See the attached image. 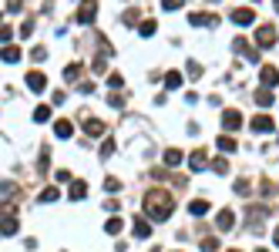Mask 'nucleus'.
<instances>
[{
	"label": "nucleus",
	"mask_w": 279,
	"mask_h": 252,
	"mask_svg": "<svg viewBox=\"0 0 279 252\" xmlns=\"http://www.w3.org/2000/svg\"><path fill=\"white\" fill-rule=\"evenodd\" d=\"M172 195L168 192H162V188H155V192H148V198H145V215L152 222H162V219H168L172 215Z\"/></svg>",
	"instance_id": "1"
},
{
	"label": "nucleus",
	"mask_w": 279,
	"mask_h": 252,
	"mask_svg": "<svg viewBox=\"0 0 279 252\" xmlns=\"http://www.w3.org/2000/svg\"><path fill=\"white\" fill-rule=\"evenodd\" d=\"M256 44L262 47V51L276 44V27H272V24H266V27H259V31H256Z\"/></svg>",
	"instance_id": "2"
},
{
	"label": "nucleus",
	"mask_w": 279,
	"mask_h": 252,
	"mask_svg": "<svg viewBox=\"0 0 279 252\" xmlns=\"http://www.w3.org/2000/svg\"><path fill=\"white\" fill-rule=\"evenodd\" d=\"M232 21L239 24V27H246V24L256 21V11H252V7H235V11H232Z\"/></svg>",
	"instance_id": "3"
},
{
	"label": "nucleus",
	"mask_w": 279,
	"mask_h": 252,
	"mask_svg": "<svg viewBox=\"0 0 279 252\" xmlns=\"http://www.w3.org/2000/svg\"><path fill=\"white\" fill-rule=\"evenodd\" d=\"M239 124H242V114H239V111H222V128L225 132H235V128H239Z\"/></svg>",
	"instance_id": "4"
},
{
	"label": "nucleus",
	"mask_w": 279,
	"mask_h": 252,
	"mask_svg": "<svg viewBox=\"0 0 279 252\" xmlns=\"http://www.w3.org/2000/svg\"><path fill=\"white\" fill-rule=\"evenodd\" d=\"M131 235H134V239H148V235H152V219H142V215H138V219H134Z\"/></svg>",
	"instance_id": "5"
},
{
	"label": "nucleus",
	"mask_w": 279,
	"mask_h": 252,
	"mask_svg": "<svg viewBox=\"0 0 279 252\" xmlns=\"http://www.w3.org/2000/svg\"><path fill=\"white\" fill-rule=\"evenodd\" d=\"M272 84H279V71L272 64H262V88H272Z\"/></svg>",
	"instance_id": "6"
},
{
	"label": "nucleus",
	"mask_w": 279,
	"mask_h": 252,
	"mask_svg": "<svg viewBox=\"0 0 279 252\" xmlns=\"http://www.w3.org/2000/svg\"><path fill=\"white\" fill-rule=\"evenodd\" d=\"M232 222H235V215H232V212H229V208H222V212L215 215V225H219V229H222V232H229V229H232Z\"/></svg>",
	"instance_id": "7"
},
{
	"label": "nucleus",
	"mask_w": 279,
	"mask_h": 252,
	"mask_svg": "<svg viewBox=\"0 0 279 252\" xmlns=\"http://www.w3.org/2000/svg\"><path fill=\"white\" fill-rule=\"evenodd\" d=\"M192 24H202V27H212V24H219V17L215 14H189Z\"/></svg>",
	"instance_id": "8"
},
{
	"label": "nucleus",
	"mask_w": 279,
	"mask_h": 252,
	"mask_svg": "<svg viewBox=\"0 0 279 252\" xmlns=\"http://www.w3.org/2000/svg\"><path fill=\"white\" fill-rule=\"evenodd\" d=\"M44 74H41V71H31V74H27V88L31 91H44Z\"/></svg>",
	"instance_id": "9"
},
{
	"label": "nucleus",
	"mask_w": 279,
	"mask_h": 252,
	"mask_svg": "<svg viewBox=\"0 0 279 252\" xmlns=\"http://www.w3.org/2000/svg\"><path fill=\"white\" fill-rule=\"evenodd\" d=\"M252 132H272V118L269 114H256L252 118Z\"/></svg>",
	"instance_id": "10"
},
{
	"label": "nucleus",
	"mask_w": 279,
	"mask_h": 252,
	"mask_svg": "<svg viewBox=\"0 0 279 252\" xmlns=\"http://www.w3.org/2000/svg\"><path fill=\"white\" fill-rule=\"evenodd\" d=\"M67 195L74 198V202L84 198V195H88V182H81V178H78V182H71V192H67Z\"/></svg>",
	"instance_id": "11"
},
{
	"label": "nucleus",
	"mask_w": 279,
	"mask_h": 252,
	"mask_svg": "<svg viewBox=\"0 0 279 252\" xmlns=\"http://www.w3.org/2000/svg\"><path fill=\"white\" fill-rule=\"evenodd\" d=\"M84 135H91V138H98V135H104V124H101L98 118L84 121Z\"/></svg>",
	"instance_id": "12"
},
{
	"label": "nucleus",
	"mask_w": 279,
	"mask_h": 252,
	"mask_svg": "<svg viewBox=\"0 0 279 252\" xmlns=\"http://www.w3.org/2000/svg\"><path fill=\"white\" fill-rule=\"evenodd\" d=\"M189 165H192V172H199V168H205V152H199V148H195V152L189 155Z\"/></svg>",
	"instance_id": "13"
},
{
	"label": "nucleus",
	"mask_w": 279,
	"mask_h": 252,
	"mask_svg": "<svg viewBox=\"0 0 279 252\" xmlns=\"http://www.w3.org/2000/svg\"><path fill=\"white\" fill-rule=\"evenodd\" d=\"M256 104H259V108H269V104H272V91H269V88H259V91H256Z\"/></svg>",
	"instance_id": "14"
},
{
	"label": "nucleus",
	"mask_w": 279,
	"mask_h": 252,
	"mask_svg": "<svg viewBox=\"0 0 279 252\" xmlns=\"http://www.w3.org/2000/svg\"><path fill=\"white\" fill-rule=\"evenodd\" d=\"M94 14H98V7H94V4H88V7H81L78 21H81V24H91V21H94Z\"/></svg>",
	"instance_id": "15"
},
{
	"label": "nucleus",
	"mask_w": 279,
	"mask_h": 252,
	"mask_svg": "<svg viewBox=\"0 0 279 252\" xmlns=\"http://www.w3.org/2000/svg\"><path fill=\"white\" fill-rule=\"evenodd\" d=\"M54 135H57V138H71V135H74V128H71L67 121H57V124H54Z\"/></svg>",
	"instance_id": "16"
},
{
	"label": "nucleus",
	"mask_w": 279,
	"mask_h": 252,
	"mask_svg": "<svg viewBox=\"0 0 279 252\" xmlns=\"http://www.w3.org/2000/svg\"><path fill=\"white\" fill-rule=\"evenodd\" d=\"M165 165H168V168H175V165H182V152H175V148H168V152H165Z\"/></svg>",
	"instance_id": "17"
},
{
	"label": "nucleus",
	"mask_w": 279,
	"mask_h": 252,
	"mask_svg": "<svg viewBox=\"0 0 279 252\" xmlns=\"http://www.w3.org/2000/svg\"><path fill=\"white\" fill-rule=\"evenodd\" d=\"M4 61H11V64H17V61H21V47H4Z\"/></svg>",
	"instance_id": "18"
},
{
	"label": "nucleus",
	"mask_w": 279,
	"mask_h": 252,
	"mask_svg": "<svg viewBox=\"0 0 279 252\" xmlns=\"http://www.w3.org/2000/svg\"><path fill=\"white\" fill-rule=\"evenodd\" d=\"M179 84H182V74H179V71H168V74H165V88H172V91H175Z\"/></svg>",
	"instance_id": "19"
},
{
	"label": "nucleus",
	"mask_w": 279,
	"mask_h": 252,
	"mask_svg": "<svg viewBox=\"0 0 279 252\" xmlns=\"http://www.w3.org/2000/svg\"><path fill=\"white\" fill-rule=\"evenodd\" d=\"M4 235H17V219L14 215H4Z\"/></svg>",
	"instance_id": "20"
},
{
	"label": "nucleus",
	"mask_w": 279,
	"mask_h": 252,
	"mask_svg": "<svg viewBox=\"0 0 279 252\" xmlns=\"http://www.w3.org/2000/svg\"><path fill=\"white\" fill-rule=\"evenodd\" d=\"M189 212L192 215H205V212H209V202H189Z\"/></svg>",
	"instance_id": "21"
},
{
	"label": "nucleus",
	"mask_w": 279,
	"mask_h": 252,
	"mask_svg": "<svg viewBox=\"0 0 279 252\" xmlns=\"http://www.w3.org/2000/svg\"><path fill=\"white\" fill-rule=\"evenodd\" d=\"M219 152H235V142H232V138H222V135H219Z\"/></svg>",
	"instance_id": "22"
},
{
	"label": "nucleus",
	"mask_w": 279,
	"mask_h": 252,
	"mask_svg": "<svg viewBox=\"0 0 279 252\" xmlns=\"http://www.w3.org/2000/svg\"><path fill=\"white\" fill-rule=\"evenodd\" d=\"M104 229L111 232V235H118V232H121V219H118V215H114V219H108V225H104Z\"/></svg>",
	"instance_id": "23"
},
{
	"label": "nucleus",
	"mask_w": 279,
	"mask_h": 252,
	"mask_svg": "<svg viewBox=\"0 0 279 252\" xmlns=\"http://www.w3.org/2000/svg\"><path fill=\"white\" fill-rule=\"evenodd\" d=\"M34 118H37V121H47V118H51V108H47V104H41V108L34 111Z\"/></svg>",
	"instance_id": "24"
},
{
	"label": "nucleus",
	"mask_w": 279,
	"mask_h": 252,
	"mask_svg": "<svg viewBox=\"0 0 279 252\" xmlns=\"http://www.w3.org/2000/svg\"><path fill=\"white\" fill-rule=\"evenodd\" d=\"M138 34H145V37H152V34H155V21H145L142 27H138Z\"/></svg>",
	"instance_id": "25"
},
{
	"label": "nucleus",
	"mask_w": 279,
	"mask_h": 252,
	"mask_svg": "<svg viewBox=\"0 0 279 252\" xmlns=\"http://www.w3.org/2000/svg\"><path fill=\"white\" fill-rule=\"evenodd\" d=\"M219 249V239H202V252H215Z\"/></svg>",
	"instance_id": "26"
},
{
	"label": "nucleus",
	"mask_w": 279,
	"mask_h": 252,
	"mask_svg": "<svg viewBox=\"0 0 279 252\" xmlns=\"http://www.w3.org/2000/svg\"><path fill=\"white\" fill-rule=\"evenodd\" d=\"M57 195H61V192H57V188H47V192H41V202H54Z\"/></svg>",
	"instance_id": "27"
},
{
	"label": "nucleus",
	"mask_w": 279,
	"mask_h": 252,
	"mask_svg": "<svg viewBox=\"0 0 279 252\" xmlns=\"http://www.w3.org/2000/svg\"><path fill=\"white\" fill-rule=\"evenodd\" d=\"M212 168H215V172H222V175H225V172H229V162H225V158H215V162H212Z\"/></svg>",
	"instance_id": "28"
},
{
	"label": "nucleus",
	"mask_w": 279,
	"mask_h": 252,
	"mask_svg": "<svg viewBox=\"0 0 279 252\" xmlns=\"http://www.w3.org/2000/svg\"><path fill=\"white\" fill-rule=\"evenodd\" d=\"M108 84H111V91H114V88H121L124 81H121V74H108Z\"/></svg>",
	"instance_id": "29"
},
{
	"label": "nucleus",
	"mask_w": 279,
	"mask_h": 252,
	"mask_svg": "<svg viewBox=\"0 0 279 252\" xmlns=\"http://www.w3.org/2000/svg\"><path fill=\"white\" fill-rule=\"evenodd\" d=\"M108 104H111V108H121L124 98H121V94H108Z\"/></svg>",
	"instance_id": "30"
},
{
	"label": "nucleus",
	"mask_w": 279,
	"mask_h": 252,
	"mask_svg": "<svg viewBox=\"0 0 279 252\" xmlns=\"http://www.w3.org/2000/svg\"><path fill=\"white\" fill-rule=\"evenodd\" d=\"M78 74H81V67H78V64L67 67V81H78Z\"/></svg>",
	"instance_id": "31"
},
{
	"label": "nucleus",
	"mask_w": 279,
	"mask_h": 252,
	"mask_svg": "<svg viewBox=\"0 0 279 252\" xmlns=\"http://www.w3.org/2000/svg\"><path fill=\"white\" fill-rule=\"evenodd\" d=\"M272 242H276V245H279V229H276V232H272Z\"/></svg>",
	"instance_id": "32"
},
{
	"label": "nucleus",
	"mask_w": 279,
	"mask_h": 252,
	"mask_svg": "<svg viewBox=\"0 0 279 252\" xmlns=\"http://www.w3.org/2000/svg\"><path fill=\"white\" fill-rule=\"evenodd\" d=\"M256 252H266V249H256Z\"/></svg>",
	"instance_id": "33"
},
{
	"label": "nucleus",
	"mask_w": 279,
	"mask_h": 252,
	"mask_svg": "<svg viewBox=\"0 0 279 252\" xmlns=\"http://www.w3.org/2000/svg\"><path fill=\"white\" fill-rule=\"evenodd\" d=\"M229 252H239V249H229Z\"/></svg>",
	"instance_id": "34"
}]
</instances>
